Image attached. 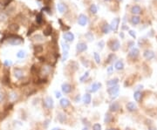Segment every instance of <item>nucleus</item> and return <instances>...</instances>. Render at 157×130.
I'll list each match as a JSON object with an SVG mask.
<instances>
[{"label": "nucleus", "instance_id": "1", "mask_svg": "<svg viewBox=\"0 0 157 130\" xmlns=\"http://www.w3.org/2000/svg\"><path fill=\"white\" fill-rule=\"evenodd\" d=\"M7 39L8 40V43L12 46H18L24 42L23 39L21 38L20 36H18V35H8V36H5L1 39V42H4V40Z\"/></svg>", "mask_w": 157, "mask_h": 130}, {"label": "nucleus", "instance_id": "2", "mask_svg": "<svg viewBox=\"0 0 157 130\" xmlns=\"http://www.w3.org/2000/svg\"><path fill=\"white\" fill-rule=\"evenodd\" d=\"M107 93H108V94H109L111 97H114V98H115V97H117L119 94V91H120V87L119 86H114V87H110L107 88Z\"/></svg>", "mask_w": 157, "mask_h": 130}, {"label": "nucleus", "instance_id": "3", "mask_svg": "<svg viewBox=\"0 0 157 130\" xmlns=\"http://www.w3.org/2000/svg\"><path fill=\"white\" fill-rule=\"evenodd\" d=\"M53 106H54V102H53L52 97H50V96L46 97V99L44 100V107H46L47 109H52Z\"/></svg>", "mask_w": 157, "mask_h": 130}, {"label": "nucleus", "instance_id": "4", "mask_svg": "<svg viewBox=\"0 0 157 130\" xmlns=\"http://www.w3.org/2000/svg\"><path fill=\"white\" fill-rule=\"evenodd\" d=\"M108 46H109L110 49H111L113 52H116L120 49V46H121V44L120 42L117 40V39H114V40H111V41L108 43Z\"/></svg>", "mask_w": 157, "mask_h": 130}, {"label": "nucleus", "instance_id": "5", "mask_svg": "<svg viewBox=\"0 0 157 130\" xmlns=\"http://www.w3.org/2000/svg\"><path fill=\"white\" fill-rule=\"evenodd\" d=\"M87 50V46L86 43H84V42H80V43L77 44L76 51H77L78 53H81Z\"/></svg>", "mask_w": 157, "mask_h": 130}, {"label": "nucleus", "instance_id": "6", "mask_svg": "<svg viewBox=\"0 0 157 130\" xmlns=\"http://www.w3.org/2000/svg\"><path fill=\"white\" fill-rule=\"evenodd\" d=\"M119 24H120V18H114V19L112 20L111 25H110V29H111L112 31H114V32H116L117 30H118Z\"/></svg>", "mask_w": 157, "mask_h": 130}, {"label": "nucleus", "instance_id": "7", "mask_svg": "<svg viewBox=\"0 0 157 130\" xmlns=\"http://www.w3.org/2000/svg\"><path fill=\"white\" fill-rule=\"evenodd\" d=\"M61 90L64 94H70L71 92H72V90H73V87L67 82L63 83L61 86Z\"/></svg>", "mask_w": 157, "mask_h": 130}, {"label": "nucleus", "instance_id": "8", "mask_svg": "<svg viewBox=\"0 0 157 130\" xmlns=\"http://www.w3.org/2000/svg\"><path fill=\"white\" fill-rule=\"evenodd\" d=\"M14 76L17 80H20L24 78V71L21 68H15L14 69Z\"/></svg>", "mask_w": 157, "mask_h": 130}, {"label": "nucleus", "instance_id": "9", "mask_svg": "<svg viewBox=\"0 0 157 130\" xmlns=\"http://www.w3.org/2000/svg\"><path fill=\"white\" fill-rule=\"evenodd\" d=\"M78 23L81 26H85L87 24V17L84 14H80L78 18Z\"/></svg>", "mask_w": 157, "mask_h": 130}, {"label": "nucleus", "instance_id": "10", "mask_svg": "<svg viewBox=\"0 0 157 130\" xmlns=\"http://www.w3.org/2000/svg\"><path fill=\"white\" fill-rule=\"evenodd\" d=\"M139 53H140L139 49H137V48H133L132 50L129 52V53H128V56H129L131 59H134L139 56Z\"/></svg>", "mask_w": 157, "mask_h": 130}, {"label": "nucleus", "instance_id": "11", "mask_svg": "<svg viewBox=\"0 0 157 130\" xmlns=\"http://www.w3.org/2000/svg\"><path fill=\"white\" fill-rule=\"evenodd\" d=\"M120 107H121V106H120V104H119L118 102H116V101H114V102L111 103L109 106V110L110 112H117L119 109H120Z\"/></svg>", "mask_w": 157, "mask_h": 130}, {"label": "nucleus", "instance_id": "12", "mask_svg": "<svg viewBox=\"0 0 157 130\" xmlns=\"http://www.w3.org/2000/svg\"><path fill=\"white\" fill-rule=\"evenodd\" d=\"M63 38L67 42H73L74 40V35L72 32H66V33H64Z\"/></svg>", "mask_w": 157, "mask_h": 130}, {"label": "nucleus", "instance_id": "13", "mask_svg": "<svg viewBox=\"0 0 157 130\" xmlns=\"http://www.w3.org/2000/svg\"><path fill=\"white\" fill-rule=\"evenodd\" d=\"M143 56L148 59V60H150V59L155 58V53L150 50H146L143 53Z\"/></svg>", "mask_w": 157, "mask_h": 130}, {"label": "nucleus", "instance_id": "14", "mask_svg": "<svg viewBox=\"0 0 157 130\" xmlns=\"http://www.w3.org/2000/svg\"><path fill=\"white\" fill-rule=\"evenodd\" d=\"M71 102L70 101H69L68 99L66 98H63L60 100V101H59V105L61 106L63 108H66V107H68L69 106H70Z\"/></svg>", "mask_w": 157, "mask_h": 130}, {"label": "nucleus", "instance_id": "15", "mask_svg": "<svg viewBox=\"0 0 157 130\" xmlns=\"http://www.w3.org/2000/svg\"><path fill=\"white\" fill-rule=\"evenodd\" d=\"M126 107H127V109H128L129 112H134V111H136V109H137V106L134 102H128Z\"/></svg>", "mask_w": 157, "mask_h": 130}, {"label": "nucleus", "instance_id": "16", "mask_svg": "<svg viewBox=\"0 0 157 130\" xmlns=\"http://www.w3.org/2000/svg\"><path fill=\"white\" fill-rule=\"evenodd\" d=\"M100 87H101V84H100V83H99V82L93 83L91 86V90H90V92H91V93H96V92L100 88Z\"/></svg>", "mask_w": 157, "mask_h": 130}, {"label": "nucleus", "instance_id": "17", "mask_svg": "<svg viewBox=\"0 0 157 130\" xmlns=\"http://www.w3.org/2000/svg\"><path fill=\"white\" fill-rule=\"evenodd\" d=\"M1 81H2L3 84L5 85V86H7V85L10 84V75H9V73H5V74H4V76L1 78Z\"/></svg>", "mask_w": 157, "mask_h": 130}, {"label": "nucleus", "instance_id": "18", "mask_svg": "<svg viewBox=\"0 0 157 130\" xmlns=\"http://www.w3.org/2000/svg\"><path fill=\"white\" fill-rule=\"evenodd\" d=\"M113 121H114V116H113L110 113H107V114H106V116H105V120H104L105 123L109 124V123H111Z\"/></svg>", "mask_w": 157, "mask_h": 130}, {"label": "nucleus", "instance_id": "19", "mask_svg": "<svg viewBox=\"0 0 157 130\" xmlns=\"http://www.w3.org/2000/svg\"><path fill=\"white\" fill-rule=\"evenodd\" d=\"M82 100H83V102H84L85 104H87V105L90 104V103H91V101H92L91 94H86L84 96H83Z\"/></svg>", "mask_w": 157, "mask_h": 130}, {"label": "nucleus", "instance_id": "20", "mask_svg": "<svg viewBox=\"0 0 157 130\" xmlns=\"http://www.w3.org/2000/svg\"><path fill=\"white\" fill-rule=\"evenodd\" d=\"M119 83V79L118 78H114V79H112V80H108L107 82V86L108 87H114V86H116Z\"/></svg>", "mask_w": 157, "mask_h": 130}, {"label": "nucleus", "instance_id": "21", "mask_svg": "<svg viewBox=\"0 0 157 130\" xmlns=\"http://www.w3.org/2000/svg\"><path fill=\"white\" fill-rule=\"evenodd\" d=\"M134 99L135 100V101H137V102H140V101H141V99H142V94H141V92H140V91L134 92Z\"/></svg>", "mask_w": 157, "mask_h": 130}, {"label": "nucleus", "instance_id": "22", "mask_svg": "<svg viewBox=\"0 0 157 130\" xmlns=\"http://www.w3.org/2000/svg\"><path fill=\"white\" fill-rule=\"evenodd\" d=\"M58 120H59V121L60 122V123L64 124L66 121V114H63V113H59V114H58Z\"/></svg>", "mask_w": 157, "mask_h": 130}, {"label": "nucleus", "instance_id": "23", "mask_svg": "<svg viewBox=\"0 0 157 130\" xmlns=\"http://www.w3.org/2000/svg\"><path fill=\"white\" fill-rule=\"evenodd\" d=\"M114 68L118 70V71H121V70H123L124 69V63H123L121 60H119L115 63L114 65Z\"/></svg>", "mask_w": 157, "mask_h": 130}, {"label": "nucleus", "instance_id": "24", "mask_svg": "<svg viewBox=\"0 0 157 130\" xmlns=\"http://www.w3.org/2000/svg\"><path fill=\"white\" fill-rule=\"evenodd\" d=\"M10 32H17L19 29V25H17V24H12V25H9V27H8Z\"/></svg>", "mask_w": 157, "mask_h": 130}, {"label": "nucleus", "instance_id": "25", "mask_svg": "<svg viewBox=\"0 0 157 130\" xmlns=\"http://www.w3.org/2000/svg\"><path fill=\"white\" fill-rule=\"evenodd\" d=\"M131 12L133 14H140L141 12V8L139 5H134V6L132 7V9H131Z\"/></svg>", "mask_w": 157, "mask_h": 130}, {"label": "nucleus", "instance_id": "26", "mask_svg": "<svg viewBox=\"0 0 157 130\" xmlns=\"http://www.w3.org/2000/svg\"><path fill=\"white\" fill-rule=\"evenodd\" d=\"M57 7H58V11H59L60 13H64V12L66 11V6L63 4V3H59V4H58Z\"/></svg>", "mask_w": 157, "mask_h": 130}, {"label": "nucleus", "instance_id": "27", "mask_svg": "<svg viewBox=\"0 0 157 130\" xmlns=\"http://www.w3.org/2000/svg\"><path fill=\"white\" fill-rule=\"evenodd\" d=\"M101 30H102V32L103 33H105V34H107L108 32H109L110 31V25H108V24H104V25H102V27H101Z\"/></svg>", "mask_w": 157, "mask_h": 130}, {"label": "nucleus", "instance_id": "28", "mask_svg": "<svg viewBox=\"0 0 157 130\" xmlns=\"http://www.w3.org/2000/svg\"><path fill=\"white\" fill-rule=\"evenodd\" d=\"M140 21H141V18L138 16H134L131 18V23H132L133 25H138V24L140 23Z\"/></svg>", "mask_w": 157, "mask_h": 130}, {"label": "nucleus", "instance_id": "29", "mask_svg": "<svg viewBox=\"0 0 157 130\" xmlns=\"http://www.w3.org/2000/svg\"><path fill=\"white\" fill-rule=\"evenodd\" d=\"M43 50H44L43 46H41V45L34 46V53H41L42 52H43Z\"/></svg>", "mask_w": 157, "mask_h": 130}, {"label": "nucleus", "instance_id": "30", "mask_svg": "<svg viewBox=\"0 0 157 130\" xmlns=\"http://www.w3.org/2000/svg\"><path fill=\"white\" fill-rule=\"evenodd\" d=\"M52 26H51V25H47V27L44 30V35L49 36V35H51V33H52Z\"/></svg>", "mask_w": 157, "mask_h": 130}, {"label": "nucleus", "instance_id": "31", "mask_svg": "<svg viewBox=\"0 0 157 130\" xmlns=\"http://www.w3.org/2000/svg\"><path fill=\"white\" fill-rule=\"evenodd\" d=\"M9 98L12 100V101H16L17 99L18 98V95L16 92H12L9 94Z\"/></svg>", "mask_w": 157, "mask_h": 130}, {"label": "nucleus", "instance_id": "32", "mask_svg": "<svg viewBox=\"0 0 157 130\" xmlns=\"http://www.w3.org/2000/svg\"><path fill=\"white\" fill-rule=\"evenodd\" d=\"M36 21L39 25H41V24H42V22H43V16H42V13H39L37 15Z\"/></svg>", "mask_w": 157, "mask_h": 130}, {"label": "nucleus", "instance_id": "33", "mask_svg": "<svg viewBox=\"0 0 157 130\" xmlns=\"http://www.w3.org/2000/svg\"><path fill=\"white\" fill-rule=\"evenodd\" d=\"M8 114H9V111L8 110H4L3 111V113H1L0 114V121H3L5 118H6V116L8 115Z\"/></svg>", "mask_w": 157, "mask_h": 130}, {"label": "nucleus", "instance_id": "34", "mask_svg": "<svg viewBox=\"0 0 157 130\" xmlns=\"http://www.w3.org/2000/svg\"><path fill=\"white\" fill-rule=\"evenodd\" d=\"M17 57H18V59H24V58L25 57V52L23 50L18 51V53H17Z\"/></svg>", "mask_w": 157, "mask_h": 130}, {"label": "nucleus", "instance_id": "35", "mask_svg": "<svg viewBox=\"0 0 157 130\" xmlns=\"http://www.w3.org/2000/svg\"><path fill=\"white\" fill-rule=\"evenodd\" d=\"M7 18L8 17L5 12H0V22H5L7 20Z\"/></svg>", "mask_w": 157, "mask_h": 130}, {"label": "nucleus", "instance_id": "36", "mask_svg": "<svg viewBox=\"0 0 157 130\" xmlns=\"http://www.w3.org/2000/svg\"><path fill=\"white\" fill-rule=\"evenodd\" d=\"M93 58H94V60H95V62L97 63V64H100V54H99L98 53H93Z\"/></svg>", "mask_w": 157, "mask_h": 130}, {"label": "nucleus", "instance_id": "37", "mask_svg": "<svg viewBox=\"0 0 157 130\" xmlns=\"http://www.w3.org/2000/svg\"><path fill=\"white\" fill-rule=\"evenodd\" d=\"M90 12H91L93 14H96V13H97V12H98L97 6H96V5H94V4L91 5V6H90Z\"/></svg>", "mask_w": 157, "mask_h": 130}, {"label": "nucleus", "instance_id": "38", "mask_svg": "<svg viewBox=\"0 0 157 130\" xmlns=\"http://www.w3.org/2000/svg\"><path fill=\"white\" fill-rule=\"evenodd\" d=\"M32 40H35V41H43L44 38H43V36L38 34V35H35V36L32 38Z\"/></svg>", "mask_w": 157, "mask_h": 130}, {"label": "nucleus", "instance_id": "39", "mask_svg": "<svg viewBox=\"0 0 157 130\" xmlns=\"http://www.w3.org/2000/svg\"><path fill=\"white\" fill-rule=\"evenodd\" d=\"M114 58H115V55H114V53L110 54L109 56H108V58H107V61H106V63H107V64H109V63H112V62H113V60H114Z\"/></svg>", "mask_w": 157, "mask_h": 130}, {"label": "nucleus", "instance_id": "40", "mask_svg": "<svg viewBox=\"0 0 157 130\" xmlns=\"http://www.w3.org/2000/svg\"><path fill=\"white\" fill-rule=\"evenodd\" d=\"M88 76H89V72H87V73H85V74L82 76V77H80V82H84L85 80H86L87 78H88Z\"/></svg>", "mask_w": 157, "mask_h": 130}, {"label": "nucleus", "instance_id": "41", "mask_svg": "<svg viewBox=\"0 0 157 130\" xmlns=\"http://www.w3.org/2000/svg\"><path fill=\"white\" fill-rule=\"evenodd\" d=\"M39 71V70L37 68L35 65H33V66H32V68H31V73H32V74H37V73H38Z\"/></svg>", "mask_w": 157, "mask_h": 130}, {"label": "nucleus", "instance_id": "42", "mask_svg": "<svg viewBox=\"0 0 157 130\" xmlns=\"http://www.w3.org/2000/svg\"><path fill=\"white\" fill-rule=\"evenodd\" d=\"M85 37L87 38V39H88L89 41H92V40H93V34H92L91 32H87V34L85 35Z\"/></svg>", "mask_w": 157, "mask_h": 130}, {"label": "nucleus", "instance_id": "43", "mask_svg": "<svg viewBox=\"0 0 157 130\" xmlns=\"http://www.w3.org/2000/svg\"><path fill=\"white\" fill-rule=\"evenodd\" d=\"M93 130H101V125H100V124H99V123L93 124Z\"/></svg>", "mask_w": 157, "mask_h": 130}, {"label": "nucleus", "instance_id": "44", "mask_svg": "<svg viewBox=\"0 0 157 130\" xmlns=\"http://www.w3.org/2000/svg\"><path fill=\"white\" fill-rule=\"evenodd\" d=\"M47 82V80L46 79H39L37 80V84H45V83Z\"/></svg>", "mask_w": 157, "mask_h": 130}, {"label": "nucleus", "instance_id": "45", "mask_svg": "<svg viewBox=\"0 0 157 130\" xmlns=\"http://www.w3.org/2000/svg\"><path fill=\"white\" fill-rule=\"evenodd\" d=\"M62 47H63V50H64V52H68L69 48H70L67 44H64V43H62Z\"/></svg>", "mask_w": 157, "mask_h": 130}, {"label": "nucleus", "instance_id": "46", "mask_svg": "<svg viewBox=\"0 0 157 130\" xmlns=\"http://www.w3.org/2000/svg\"><path fill=\"white\" fill-rule=\"evenodd\" d=\"M4 64H5V66H6V67H9V66H11L12 65V62L11 61V60H8V59H6V60H5Z\"/></svg>", "mask_w": 157, "mask_h": 130}, {"label": "nucleus", "instance_id": "47", "mask_svg": "<svg viewBox=\"0 0 157 130\" xmlns=\"http://www.w3.org/2000/svg\"><path fill=\"white\" fill-rule=\"evenodd\" d=\"M5 93H3V92H0V103L2 102V101H5Z\"/></svg>", "mask_w": 157, "mask_h": 130}, {"label": "nucleus", "instance_id": "48", "mask_svg": "<svg viewBox=\"0 0 157 130\" xmlns=\"http://www.w3.org/2000/svg\"><path fill=\"white\" fill-rule=\"evenodd\" d=\"M113 71H114V67H113V66H109V67H107V73H108V74H109V75H111L112 73H113Z\"/></svg>", "mask_w": 157, "mask_h": 130}, {"label": "nucleus", "instance_id": "49", "mask_svg": "<svg viewBox=\"0 0 157 130\" xmlns=\"http://www.w3.org/2000/svg\"><path fill=\"white\" fill-rule=\"evenodd\" d=\"M98 46H99V48H100V49H102L103 47H104V46H105V43H104V41H101L100 42H99L98 43Z\"/></svg>", "mask_w": 157, "mask_h": 130}, {"label": "nucleus", "instance_id": "50", "mask_svg": "<svg viewBox=\"0 0 157 130\" xmlns=\"http://www.w3.org/2000/svg\"><path fill=\"white\" fill-rule=\"evenodd\" d=\"M68 57V52H64V54H63V60H66Z\"/></svg>", "mask_w": 157, "mask_h": 130}, {"label": "nucleus", "instance_id": "51", "mask_svg": "<svg viewBox=\"0 0 157 130\" xmlns=\"http://www.w3.org/2000/svg\"><path fill=\"white\" fill-rule=\"evenodd\" d=\"M55 96H56V98L57 99H59L61 97V94H60V92H56L55 93Z\"/></svg>", "mask_w": 157, "mask_h": 130}, {"label": "nucleus", "instance_id": "52", "mask_svg": "<svg viewBox=\"0 0 157 130\" xmlns=\"http://www.w3.org/2000/svg\"><path fill=\"white\" fill-rule=\"evenodd\" d=\"M129 34L131 35L133 38H135V37H136V36H135V33H134V31H129Z\"/></svg>", "mask_w": 157, "mask_h": 130}, {"label": "nucleus", "instance_id": "53", "mask_svg": "<svg viewBox=\"0 0 157 130\" xmlns=\"http://www.w3.org/2000/svg\"><path fill=\"white\" fill-rule=\"evenodd\" d=\"M43 11H46V12H47L48 13H50L51 9L49 8V7H45V8H43Z\"/></svg>", "mask_w": 157, "mask_h": 130}, {"label": "nucleus", "instance_id": "54", "mask_svg": "<svg viewBox=\"0 0 157 130\" xmlns=\"http://www.w3.org/2000/svg\"><path fill=\"white\" fill-rule=\"evenodd\" d=\"M80 95H77V97H76V99H75V101H76V102H79V101H80Z\"/></svg>", "mask_w": 157, "mask_h": 130}, {"label": "nucleus", "instance_id": "55", "mask_svg": "<svg viewBox=\"0 0 157 130\" xmlns=\"http://www.w3.org/2000/svg\"><path fill=\"white\" fill-rule=\"evenodd\" d=\"M50 2H51V0H44V3H45L46 5H48Z\"/></svg>", "mask_w": 157, "mask_h": 130}, {"label": "nucleus", "instance_id": "56", "mask_svg": "<svg viewBox=\"0 0 157 130\" xmlns=\"http://www.w3.org/2000/svg\"><path fill=\"white\" fill-rule=\"evenodd\" d=\"M148 130H156V128H155V127H150V128H148Z\"/></svg>", "mask_w": 157, "mask_h": 130}, {"label": "nucleus", "instance_id": "57", "mask_svg": "<svg viewBox=\"0 0 157 130\" xmlns=\"http://www.w3.org/2000/svg\"><path fill=\"white\" fill-rule=\"evenodd\" d=\"M52 130H60V128H52Z\"/></svg>", "mask_w": 157, "mask_h": 130}, {"label": "nucleus", "instance_id": "58", "mask_svg": "<svg viewBox=\"0 0 157 130\" xmlns=\"http://www.w3.org/2000/svg\"><path fill=\"white\" fill-rule=\"evenodd\" d=\"M107 130H118L116 128H109V129H107Z\"/></svg>", "mask_w": 157, "mask_h": 130}, {"label": "nucleus", "instance_id": "59", "mask_svg": "<svg viewBox=\"0 0 157 130\" xmlns=\"http://www.w3.org/2000/svg\"><path fill=\"white\" fill-rule=\"evenodd\" d=\"M83 130H88V128H83Z\"/></svg>", "mask_w": 157, "mask_h": 130}, {"label": "nucleus", "instance_id": "60", "mask_svg": "<svg viewBox=\"0 0 157 130\" xmlns=\"http://www.w3.org/2000/svg\"><path fill=\"white\" fill-rule=\"evenodd\" d=\"M105 1H110V0H105Z\"/></svg>", "mask_w": 157, "mask_h": 130}, {"label": "nucleus", "instance_id": "61", "mask_svg": "<svg viewBox=\"0 0 157 130\" xmlns=\"http://www.w3.org/2000/svg\"><path fill=\"white\" fill-rule=\"evenodd\" d=\"M121 1H122V0H121Z\"/></svg>", "mask_w": 157, "mask_h": 130}]
</instances>
